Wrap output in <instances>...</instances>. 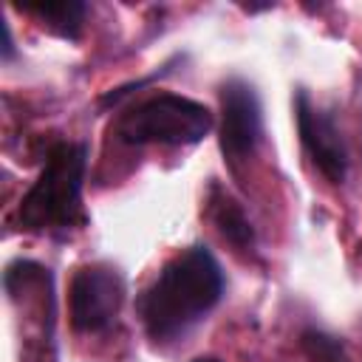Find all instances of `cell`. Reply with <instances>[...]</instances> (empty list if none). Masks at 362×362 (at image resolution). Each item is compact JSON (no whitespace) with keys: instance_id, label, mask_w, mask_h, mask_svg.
Listing matches in <instances>:
<instances>
[{"instance_id":"obj_7","label":"cell","mask_w":362,"mask_h":362,"mask_svg":"<svg viewBox=\"0 0 362 362\" xmlns=\"http://www.w3.org/2000/svg\"><path fill=\"white\" fill-rule=\"evenodd\" d=\"M206 204H209V218H212V223L218 226L221 238H223L226 243H232L238 252H255V246H257V232H255V226H252L246 209H243L226 189H221L218 184L209 187Z\"/></svg>"},{"instance_id":"obj_10","label":"cell","mask_w":362,"mask_h":362,"mask_svg":"<svg viewBox=\"0 0 362 362\" xmlns=\"http://www.w3.org/2000/svg\"><path fill=\"white\" fill-rule=\"evenodd\" d=\"M3 23V59L8 62V59H14V40H11V28H8V23L6 20H0Z\"/></svg>"},{"instance_id":"obj_8","label":"cell","mask_w":362,"mask_h":362,"mask_svg":"<svg viewBox=\"0 0 362 362\" xmlns=\"http://www.w3.org/2000/svg\"><path fill=\"white\" fill-rule=\"evenodd\" d=\"M17 8L31 14L54 37L71 40V42L82 37L85 20H88V3L82 0H40V3H20Z\"/></svg>"},{"instance_id":"obj_4","label":"cell","mask_w":362,"mask_h":362,"mask_svg":"<svg viewBox=\"0 0 362 362\" xmlns=\"http://www.w3.org/2000/svg\"><path fill=\"white\" fill-rule=\"evenodd\" d=\"M124 277L107 263H90L74 272L68 286V317L79 334H105L124 305Z\"/></svg>"},{"instance_id":"obj_2","label":"cell","mask_w":362,"mask_h":362,"mask_svg":"<svg viewBox=\"0 0 362 362\" xmlns=\"http://www.w3.org/2000/svg\"><path fill=\"white\" fill-rule=\"evenodd\" d=\"M88 173L85 141H54L48 156L17 204V223L34 235H68L88 223L82 187Z\"/></svg>"},{"instance_id":"obj_5","label":"cell","mask_w":362,"mask_h":362,"mask_svg":"<svg viewBox=\"0 0 362 362\" xmlns=\"http://www.w3.org/2000/svg\"><path fill=\"white\" fill-rule=\"evenodd\" d=\"M221 102V124H218V147L223 161L238 170L249 161L263 139V105L257 88L243 76H229L218 88Z\"/></svg>"},{"instance_id":"obj_3","label":"cell","mask_w":362,"mask_h":362,"mask_svg":"<svg viewBox=\"0 0 362 362\" xmlns=\"http://www.w3.org/2000/svg\"><path fill=\"white\" fill-rule=\"evenodd\" d=\"M212 127L215 113L204 102L164 90L119 113V119L113 122V136L127 147H189L204 141Z\"/></svg>"},{"instance_id":"obj_1","label":"cell","mask_w":362,"mask_h":362,"mask_svg":"<svg viewBox=\"0 0 362 362\" xmlns=\"http://www.w3.org/2000/svg\"><path fill=\"white\" fill-rule=\"evenodd\" d=\"M226 291V277L209 246L192 243L173 255L150 286L136 297V314L156 345L181 339L198 325Z\"/></svg>"},{"instance_id":"obj_6","label":"cell","mask_w":362,"mask_h":362,"mask_svg":"<svg viewBox=\"0 0 362 362\" xmlns=\"http://www.w3.org/2000/svg\"><path fill=\"white\" fill-rule=\"evenodd\" d=\"M294 122H297L300 144L311 158V164L317 167V173L337 187L345 184L351 170V153H348L345 136L337 127L334 116L322 110L305 88L294 93Z\"/></svg>"},{"instance_id":"obj_9","label":"cell","mask_w":362,"mask_h":362,"mask_svg":"<svg viewBox=\"0 0 362 362\" xmlns=\"http://www.w3.org/2000/svg\"><path fill=\"white\" fill-rule=\"evenodd\" d=\"M300 351L305 354L308 362H348L345 345L334 334L314 325L300 331Z\"/></svg>"},{"instance_id":"obj_11","label":"cell","mask_w":362,"mask_h":362,"mask_svg":"<svg viewBox=\"0 0 362 362\" xmlns=\"http://www.w3.org/2000/svg\"><path fill=\"white\" fill-rule=\"evenodd\" d=\"M192 362H221V359L218 356H195Z\"/></svg>"}]
</instances>
